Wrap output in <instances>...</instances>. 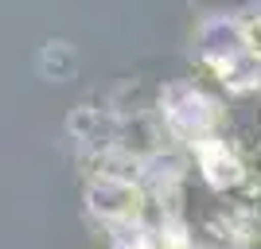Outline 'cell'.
<instances>
[{
	"label": "cell",
	"mask_w": 261,
	"mask_h": 249,
	"mask_svg": "<svg viewBox=\"0 0 261 249\" xmlns=\"http://www.w3.org/2000/svg\"><path fill=\"white\" fill-rule=\"evenodd\" d=\"M160 109H164L168 125H172L179 136H191L195 144L211 141V129H215V121H218V105L207 98V94H199L195 86H187V82L168 86Z\"/></svg>",
	"instance_id": "cell-1"
},
{
	"label": "cell",
	"mask_w": 261,
	"mask_h": 249,
	"mask_svg": "<svg viewBox=\"0 0 261 249\" xmlns=\"http://www.w3.org/2000/svg\"><path fill=\"white\" fill-rule=\"evenodd\" d=\"M195 156H199V163H203L207 183L218 187V191H230V187L242 183V175H246V168L238 163V156H234L226 144L218 141V136H211V141L195 144Z\"/></svg>",
	"instance_id": "cell-3"
},
{
	"label": "cell",
	"mask_w": 261,
	"mask_h": 249,
	"mask_svg": "<svg viewBox=\"0 0 261 249\" xmlns=\"http://www.w3.org/2000/svg\"><path fill=\"white\" fill-rule=\"evenodd\" d=\"M90 206L101 218L125 226V218H133L137 206H141V191L133 183H125L121 175H98V183H90Z\"/></svg>",
	"instance_id": "cell-2"
}]
</instances>
